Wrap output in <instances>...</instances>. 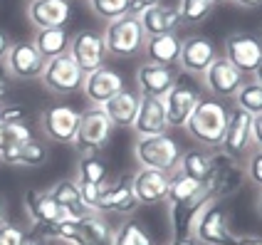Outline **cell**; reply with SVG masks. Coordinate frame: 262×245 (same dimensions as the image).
Here are the masks:
<instances>
[{"label": "cell", "instance_id": "277c9868", "mask_svg": "<svg viewBox=\"0 0 262 245\" xmlns=\"http://www.w3.org/2000/svg\"><path fill=\"white\" fill-rule=\"evenodd\" d=\"M102 35L104 43H106V55H114V57H134L144 50L146 43V32L141 28V20H139V15L131 13L106 23V30Z\"/></svg>", "mask_w": 262, "mask_h": 245}, {"label": "cell", "instance_id": "836d02e7", "mask_svg": "<svg viewBox=\"0 0 262 245\" xmlns=\"http://www.w3.org/2000/svg\"><path fill=\"white\" fill-rule=\"evenodd\" d=\"M233 99H235V107L243 109V112H248L250 116L262 114V85H257L255 79L245 82V85L240 87Z\"/></svg>", "mask_w": 262, "mask_h": 245}, {"label": "cell", "instance_id": "f6af8a7d", "mask_svg": "<svg viewBox=\"0 0 262 245\" xmlns=\"http://www.w3.org/2000/svg\"><path fill=\"white\" fill-rule=\"evenodd\" d=\"M168 245H201L195 240V235H178V238H171Z\"/></svg>", "mask_w": 262, "mask_h": 245}, {"label": "cell", "instance_id": "cb8c5ba5", "mask_svg": "<svg viewBox=\"0 0 262 245\" xmlns=\"http://www.w3.org/2000/svg\"><path fill=\"white\" fill-rule=\"evenodd\" d=\"M114 228L106 223L104 213H87L77 220L72 245H112Z\"/></svg>", "mask_w": 262, "mask_h": 245}, {"label": "cell", "instance_id": "4dcf8cb0", "mask_svg": "<svg viewBox=\"0 0 262 245\" xmlns=\"http://www.w3.org/2000/svg\"><path fill=\"white\" fill-rule=\"evenodd\" d=\"M70 35L64 28H47V30H37L32 45L37 47V52L45 59L59 57V55H67L70 52Z\"/></svg>", "mask_w": 262, "mask_h": 245}, {"label": "cell", "instance_id": "e575fe53", "mask_svg": "<svg viewBox=\"0 0 262 245\" xmlns=\"http://www.w3.org/2000/svg\"><path fill=\"white\" fill-rule=\"evenodd\" d=\"M45 161H47V146H45L42 141H37V139H30L28 144L15 154V159L10 161V166L37 169V166H42Z\"/></svg>", "mask_w": 262, "mask_h": 245}, {"label": "cell", "instance_id": "44dd1931", "mask_svg": "<svg viewBox=\"0 0 262 245\" xmlns=\"http://www.w3.org/2000/svg\"><path fill=\"white\" fill-rule=\"evenodd\" d=\"M168 178L171 173H163L159 169H139L131 178L134 193L141 206H154V203H166L168 196Z\"/></svg>", "mask_w": 262, "mask_h": 245}, {"label": "cell", "instance_id": "603a6c76", "mask_svg": "<svg viewBox=\"0 0 262 245\" xmlns=\"http://www.w3.org/2000/svg\"><path fill=\"white\" fill-rule=\"evenodd\" d=\"M141 20V28H144L146 37H159V35H171L183 25L181 15H178V8L176 5H168V3H159L154 8H148L146 13L139 15Z\"/></svg>", "mask_w": 262, "mask_h": 245}, {"label": "cell", "instance_id": "9a60e30c", "mask_svg": "<svg viewBox=\"0 0 262 245\" xmlns=\"http://www.w3.org/2000/svg\"><path fill=\"white\" fill-rule=\"evenodd\" d=\"M139 198L134 193L129 176H117L112 183L106 181L102 191V201H99V213H114V216H134L139 211Z\"/></svg>", "mask_w": 262, "mask_h": 245}, {"label": "cell", "instance_id": "f907efd6", "mask_svg": "<svg viewBox=\"0 0 262 245\" xmlns=\"http://www.w3.org/2000/svg\"><path fill=\"white\" fill-rule=\"evenodd\" d=\"M25 245H45V243L42 240H37V238H28V243Z\"/></svg>", "mask_w": 262, "mask_h": 245}, {"label": "cell", "instance_id": "9c48e42d", "mask_svg": "<svg viewBox=\"0 0 262 245\" xmlns=\"http://www.w3.org/2000/svg\"><path fill=\"white\" fill-rule=\"evenodd\" d=\"M79 116H82V112L70 104H55V107L45 109L40 116L42 134L55 144H74L77 129H79Z\"/></svg>", "mask_w": 262, "mask_h": 245}, {"label": "cell", "instance_id": "60d3db41", "mask_svg": "<svg viewBox=\"0 0 262 245\" xmlns=\"http://www.w3.org/2000/svg\"><path fill=\"white\" fill-rule=\"evenodd\" d=\"M163 0H129V13L131 15H141L146 13L148 8H154V5H159Z\"/></svg>", "mask_w": 262, "mask_h": 245}, {"label": "cell", "instance_id": "f1b7e54d", "mask_svg": "<svg viewBox=\"0 0 262 245\" xmlns=\"http://www.w3.org/2000/svg\"><path fill=\"white\" fill-rule=\"evenodd\" d=\"M50 193L64 213H70L74 218H82L89 213L84 201H82V193H79V183L74 178H59L57 183L50 186Z\"/></svg>", "mask_w": 262, "mask_h": 245}, {"label": "cell", "instance_id": "ba28073f", "mask_svg": "<svg viewBox=\"0 0 262 245\" xmlns=\"http://www.w3.org/2000/svg\"><path fill=\"white\" fill-rule=\"evenodd\" d=\"M112 131H114V124L102 107H87L79 116V129H77L74 146L79 149V154L99 151L109 141Z\"/></svg>", "mask_w": 262, "mask_h": 245}, {"label": "cell", "instance_id": "4fadbf2b", "mask_svg": "<svg viewBox=\"0 0 262 245\" xmlns=\"http://www.w3.org/2000/svg\"><path fill=\"white\" fill-rule=\"evenodd\" d=\"M243 74H252L262 59V40L250 32H233L225 37V55Z\"/></svg>", "mask_w": 262, "mask_h": 245}, {"label": "cell", "instance_id": "f546056e", "mask_svg": "<svg viewBox=\"0 0 262 245\" xmlns=\"http://www.w3.org/2000/svg\"><path fill=\"white\" fill-rule=\"evenodd\" d=\"M210 201H190V203H181V206H168V218H171V233L173 238L178 235H193V226H195V218L201 216L205 206Z\"/></svg>", "mask_w": 262, "mask_h": 245}, {"label": "cell", "instance_id": "d6986e66", "mask_svg": "<svg viewBox=\"0 0 262 245\" xmlns=\"http://www.w3.org/2000/svg\"><path fill=\"white\" fill-rule=\"evenodd\" d=\"M121 89H124V77L114 67H106V65L89 72L84 77V85H82V92L92 107H104Z\"/></svg>", "mask_w": 262, "mask_h": 245}, {"label": "cell", "instance_id": "5b68a950", "mask_svg": "<svg viewBox=\"0 0 262 245\" xmlns=\"http://www.w3.org/2000/svg\"><path fill=\"white\" fill-rule=\"evenodd\" d=\"M230 213L223 206V201H210L201 211V216L195 218L193 235L201 245H237V238L228 226Z\"/></svg>", "mask_w": 262, "mask_h": 245}, {"label": "cell", "instance_id": "5bb4252c", "mask_svg": "<svg viewBox=\"0 0 262 245\" xmlns=\"http://www.w3.org/2000/svg\"><path fill=\"white\" fill-rule=\"evenodd\" d=\"M218 57V47L210 37L205 35H193L181 43V55H178V65L186 74H201L215 62Z\"/></svg>", "mask_w": 262, "mask_h": 245}, {"label": "cell", "instance_id": "83f0119b", "mask_svg": "<svg viewBox=\"0 0 262 245\" xmlns=\"http://www.w3.org/2000/svg\"><path fill=\"white\" fill-rule=\"evenodd\" d=\"M201 198H205L203 183L176 169V171L171 173V178H168V196H166V206H181V203L201 201ZM205 201H208V198H205Z\"/></svg>", "mask_w": 262, "mask_h": 245}, {"label": "cell", "instance_id": "db71d44e", "mask_svg": "<svg viewBox=\"0 0 262 245\" xmlns=\"http://www.w3.org/2000/svg\"><path fill=\"white\" fill-rule=\"evenodd\" d=\"M213 3H215V5H220V3H228V0H213Z\"/></svg>", "mask_w": 262, "mask_h": 245}, {"label": "cell", "instance_id": "c3c4849f", "mask_svg": "<svg viewBox=\"0 0 262 245\" xmlns=\"http://www.w3.org/2000/svg\"><path fill=\"white\" fill-rule=\"evenodd\" d=\"M235 5H240V8H260L262 0H233Z\"/></svg>", "mask_w": 262, "mask_h": 245}, {"label": "cell", "instance_id": "4316f807", "mask_svg": "<svg viewBox=\"0 0 262 245\" xmlns=\"http://www.w3.org/2000/svg\"><path fill=\"white\" fill-rule=\"evenodd\" d=\"M139 99H141L139 92L124 87L119 94H114L112 99L104 104L102 109L106 112V116L112 119L114 127H131L134 119H136V112H139Z\"/></svg>", "mask_w": 262, "mask_h": 245}, {"label": "cell", "instance_id": "ac0fdd59", "mask_svg": "<svg viewBox=\"0 0 262 245\" xmlns=\"http://www.w3.org/2000/svg\"><path fill=\"white\" fill-rule=\"evenodd\" d=\"M25 213H28L30 223L42 228V231L55 226L62 218H70V213H64L57 206V201L52 198L50 188H30L25 193Z\"/></svg>", "mask_w": 262, "mask_h": 245}, {"label": "cell", "instance_id": "f5cc1de1", "mask_svg": "<svg viewBox=\"0 0 262 245\" xmlns=\"http://www.w3.org/2000/svg\"><path fill=\"white\" fill-rule=\"evenodd\" d=\"M3 109H5V104H3V101H0V119H3Z\"/></svg>", "mask_w": 262, "mask_h": 245}, {"label": "cell", "instance_id": "11a10c76", "mask_svg": "<svg viewBox=\"0 0 262 245\" xmlns=\"http://www.w3.org/2000/svg\"><path fill=\"white\" fill-rule=\"evenodd\" d=\"M260 40H262V37H260Z\"/></svg>", "mask_w": 262, "mask_h": 245}, {"label": "cell", "instance_id": "7bdbcfd3", "mask_svg": "<svg viewBox=\"0 0 262 245\" xmlns=\"http://www.w3.org/2000/svg\"><path fill=\"white\" fill-rule=\"evenodd\" d=\"M10 79H13V77H10V72H8V67L0 62V99L10 92Z\"/></svg>", "mask_w": 262, "mask_h": 245}, {"label": "cell", "instance_id": "816d5d0a", "mask_svg": "<svg viewBox=\"0 0 262 245\" xmlns=\"http://www.w3.org/2000/svg\"><path fill=\"white\" fill-rule=\"evenodd\" d=\"M257 213L262 216V193H260V198H257Z\"/></svg>", "mask_w": 262, "mask_h": 245}, {"label": "cell", "instance_id": "b9f144b4", "mask_svg": "<svg viewBox=\"0 0 262 245\" xmlns=\"http://www.w3.org/2000/svg\"><path fill=\"white\" fill-rule=\"evenodd\" d=\"M252 144L262 151V114L252 116Z\"/></svg>", "mask_w": 262, "mask_h": 245}, {"label": "cell", "instance_id": "1f68e13d", "mask_svg": "<svg viewBox=\"0 0 262 245\" xmlns=\"http://www.w3.org/2000/svg\"><path fill=\"white\" fill-rule=\"evenodd\" d=\"M77 183H94V186H102L106 183V164L99 159L97 151H89L82 154L77 161Z\"/></svg>", "mask_w": 262, "mask_h": 245}, {"label": "cell", "instance_id": "d6a6232c", "mask_svg": "<svg viewBox=\"0 0 262 245\" xmlns=\"http://www.w3.org/2000/svg\"><path fill=\"white\" fill-rule=\"evenodd\" d=\"M210 151L203 149V146H198V149H188V151H183V156H181V164H178V171H183L186 176L190 178H195V181H203L208 169H210Z\"/></svg>", "mask_w": 262, "mask_h": 245}, {"label": "cell", "instance_id": "30bf717a", "mask_svg": "<svg viewBox=\"0 0 262 245\" xmlns=\"http://www.w3.org/2000/svg\"><path fill=\"white\" fill-rule=\"evenodd\" d=\"M70 57L79 65V70L84 74L104 67V62H106L104 35L102 32H94V30H79L70 40Z\"/></svg>", "mask_w": 262, "mask_h": 245}, {"label": "cell", "instance_id": "ffe728a7", "mask_svg": "<svg viewBox=\"0 0 262 245\" xmlns=\"http://www.w3.org/2000/svg\"><path fill=\"white\" fill-rule=\"evenodd\" d=\"M70 17H72L70 0H30L28 3V20L35 30L64 28Z\"/></svg>", "mask_w": 262, "mask_h": 245}, {"label": "cell", "instance_id": "7402d4cb", "mask_svg": "<svg viewBox=\"0 0 262 245\" xmlns=\"http://www.w3.org/2000/svg\"><path fill=\"white\" fill-rule=\"evenodd\" d=\"M176 72L173 67H161V65H151L144 62L139 70H136V85H139V94L144 97H166V92L173 87Z\"/></svg>", "mask_w": 262, "mask_h": 245}, {"label": "cell", "instance_id": "d590c367", "mask_svg": "<svg viewBox=\"0 0 262 245\" xmlns=\"http://www.w3.org/2000/svg\"><path fill=\"white\" fill-rule=\"evenodd\" d=\"M176 8H178V15H181L183 23L195 25V23H203L205 17L213 15L215 3H213V0H181Z\"/></svg>", "mask_w": 262, "mask_h": 245}, {"label": "cell", "instance_id": "8992f818", "mask_svg": "<svg viewBox=\"0 0 262 245\" xmlns=\"http://www.w3.org/2000/svg\"><path fill=\"white\" fill-rule=\"evenodd\" d=\"M201 97H203V94H201V87L195 85L186 72L178 74L173 87H171V89L166 92V97H163L168 124L183 129L186 121L190 119V114H193V109H195V104L201 101Z\"/></svg>", "mask_w": 262, "mask_h": 245}, {"label": "cell", "instance_id": "ee69618b", "mask_svg": "<svg viewBox=\"0 0 262 245\" xmlns=\"http://www.w3.org/2000/svg\"><path fill=\"white\" fill-rule=\"evenodd\" d=\"M10 37H8V32L5 30H0V62H5L8 57V50H10Z\"/></svg>", "mask_w": 262, "mask_h": 245}, {"label": "cell", "instance_id": "bcb514c9", "mask_svg": "<svg viewBox=\"0 0 262 245\" xmlns=\"http://www.w3.org/2000/svg\"><path fill=\"white\" fill-rule=\"evenodd\" d=\"M237 245H262V238L260 235H240Z\"/></svg>", "mask_w": 262, "mask_h": 245}, {"label": "cell", "instance_id": "484cf974", "mask_svg": "<svg viewBox=\"0 0 262 245\" xmlns=\"http://www.w3.org/2000/svg\"><path fill=\"white\" fill-rule=\"evenodd\" d=\"M32 136V129L25 124V119L20 121H0V161L10 166L15 154L28 144Z\"/></svg>", "mask_w": 262, "mask_h": 245}, {"label": "cell", "instance_id": "681fc988", "mask_svg": "<svg viewBox=\"0 0 262 245\" xmlns=\"http://www.w3.org/2000/svg\"><path fill=\"white\" fill-rule=\"evenodd\" d=\"M255 82H257V85H262V59H260V65H257V70H255Z\"/></svg>", "mask_w": 262, "mask_h": 245}, {"label": "cell", "instance_id": "2e32d148", "mask_svg": "<svg viewBox=\"0 0 262 245\" xmlns=\"http://www.w3.org/2000/svg\"><path fill=\"white\" fill-rule=\"evenodd\" d=\"M45 62L47 59L37 52V47L32 43H13L5 57V67L10 77L17 79H40L45 72Z\"/></svg>", "mask_w": 262, "mask_h": 245}, {"label": "cell", "instance_id": "ab89813d", "mask_svg": "<svg viewBox=\"0 0 262 245\" xmlns=\"http://www.w3.org/2000/svg\"><path fill=\"white\" fill-rule=\"evenodd\" d=\"M245 176H248L250 181L255 183V186L262 188V151H252L248 156V164H245Z\"/></svg>", "mask_w": 262, "mask_h": 245}, {"label": "cell", "instance_id": "d4e9b609", "mask_svg": "<svg viewBox=\"0 0 262 245\" xmlns=\"http://www.w3.org/2000/svg\"><path fill=\"white\" fill-rule=\"evenodd\" d=\"M181 37L171 32V35H159V37H146L144 50L146 62L151 65H161V67H176L178 65V55H181Z\"/></svg>", "mask_w": 262, "mask_h": 245}, {"label": "cell", "instance_id": "7c38bea8", "mask_svg": "<svg viewBox=\"0 0 262 245\" xmlns=\"http://www.w3.org/2000/svg\"><path fill=\"white\" fill-rule=\"evenodd\" d=\"M203 79L205 89L213 94V99H233L237 94V89L245 85V74L223 55H218L215 62L205 70Z\"/></svg>", "mask_w": 262, "mask_h": 245}, {"label": "cell", "instance_id": "f35d334b", "mask_svg": "<svg viewBox=\"0 0 262 245\" xmlns=\"http://www.w3.org/2000/svg\"><path fill=\"white\" fill-rule=\"evenodd\" d=\"M28 243V233L20 226H15L10 220L0 223V245H25Z\"/></svg>", "mask_w": 262, "mask_h": 245}, {"label": "cell", "instance_id": "e0dca14e", "mask_svg": "<svg viewBox=\"0 0 262 245\" xmlns=\"http://www.w3.org/2000/svg\"><path fill=\"white\" fill-rule=\"evenodd\" d=\"M131 129L136 134V139L141 136H159V134H168L171 124L166 116V104L161 97H144L139 99V112L131 124Z\"/></svg>", "mask_w": 262, "mask_h": 245}, {"label": "cell", "instance_id": "74e56055", "mask_svg": "<svg viewBox=\"0 0 262 245\" xmlns=\"http://www.w3.org/2000/svg\"><path fill=\"white\" fill-rule=\"evenodd\" d=\"M89 8L99 20L112 23L129 13V0H89Z\"/></svg>", "mask_w": 262, "mask_h": 245}, {"label": "cell", "instance_id": "7dc6e473", "mask_svg": "<svg viewBox=\"0 0 262 245\" xmlns=\"http://www.w3.org/2000/svg\"><path fill=\"white\" fill-rule=\"evenodd\" d=\"M8 220V201H5V196L0 193V223H5Z\"/></svg>", "mask_w": 262, "mask_h": 245}, {"label": "cell", "instance_id": "8fae6325", "mask_svg": "<svg viewBox=\"0 0 262 245\" xmlns=\"http://www.w3.org/2000/svg\"><path fill=\"white\" fill-rule=\"evenodd\" d=\"M250 146H252V116L243 109H237V107L228 109V127H225L220 151L230 159L240 161L245 159Z\"/></svg>", "mask_w": 262, "mask_h": 245}, {"label": "cell", "instance_id": "52a82bcc", "mask_svg": "<svg viewBox=\"0 0 262 245\" xmlns=\"http://www.w3.org/2000/svg\"><path fill=\"white\" fill-rule=\"evenodd\" d=\"M84 77L87 74L79 70V65L67 55H59V57H52L45 62V72H42V85L52 92V94H59V97H67V94H74L79 92L82 85H84Z\"/></svg>", "mask_w": 262, "mask_h": 245}, {"label": "cell", "instance_id": "8d00e7d4", "mask_svg": "<svg viewBox=\"0 0 262 245\" xmlns=\"http://www.w3.org/2000/svg\"><path fill=\"white\" fill-rule=\"evenodd\" d=\"M112 245H154V238L136 223H124L114 231V240Z\"/></svg>", "mask_w": 262, "mask_h": 245}, {"label": "cell", "instance_id": "7a4b0ae2", "mask_svg": "<svg viewBox=\"0 0 262 245\" xmlns=\"http://www.w3.org/2000/svg\"><path fill=\"white\" fill-rule=\"evenodd\" d=\"M243 181H245V169L235 159L218 151L210 156V169L201 183H203V193L208 201H225L240 191Z\"/></svg>", "mask_w": 262, "mask_h": 245}, {"label": "cell", "instance_id": "3957f363", "mask_svg": "<svg viewBox=\"0 0 262 245\" xmlns=\"http://www.w3.org/2000/svg\"><path fill=\"white\" fill-rule=\"evenodd\" d=\"M134 156L141 169H159L163 173H173L181 164L183 149L168 134L159 136H141L134 144Z\"/></svg>", "mask_w": 262, "mask_h": 245}, {"label": "cell", "instance_id": "6da1fadb", "mask_svg": "<svg viewBox=\"0 0 262 245\" xmlns=\"http://www.w3.org/2000/svg\"><path fill=\"white\" fill-rule=\"evenodd\" d=\"M225 127H228V107L220 99L201 97V101L195 104V109H193V114L183 129L203 149H220L223 136H225Z\"/></svg>", "mask_w": 262, "mask_h": 245}]
</instances>
